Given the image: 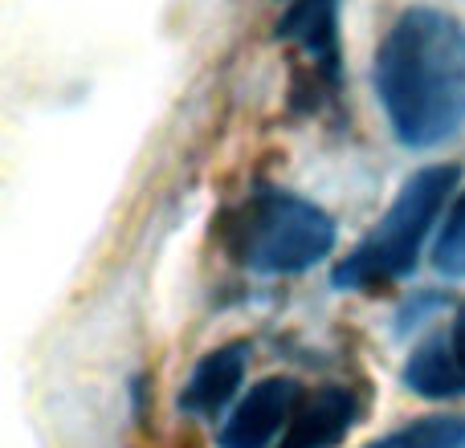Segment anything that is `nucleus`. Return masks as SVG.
<instances>
[{
  "instance_id": "obj_6",
  "label": "nucleus",
  "mask_w": 465,
  "mask_h": 448,
  "mask_svg": "<svg viewBox=\"0 0 465 448\" xmlns=\"http://www.w3.org/2000/svg\"><path fill=\"white\" fill-rule=\"evenodd\" d=\"M404 384L417 395H465V302L441 338H429L404 367Z\"/></svg>"
},
{
  "instance_id": "obj_2",
  "label": "nucleus",
  "mask_w": 465,
  "mask_h": 448,
  "mask_svg": "<svg viewBox=\"0 0 465 448\" xmlns=\"http://www.w3.org/2000/svg\"><path fill=\"white\" fill-rule=\"evenodd\" d=\"M335 248V220L282 188H257L232 220V253L253 273H302Z\"/></svg>"
},
{
  "instance_id": "obj_5",
  "label": "nucleus",
  "mask_w": 465,
  "mask_h": 448,
  "mask_svg": "<svg viewBox=\"0 0 465 448\" xmlns=\"http://www.w3.org/2000/svg\"><path fill=\"white\" fill-rule=\"evenodd\" d=\"M355 412H360L355 392H347V387H319V392L298 400L278 448H335L351 433Z\"/></svg>"
},
{
  "instance_id": "obj_9",
  "label": "nucleus",
  "mask_w": 465,
  "mask_h": 448,
  "mask_svg": "<svg viewBox=\"0 0 465 448\" xmlns=\"http://www.w3.org/2000/svg\"><path fill=\"white\" fill-rule=\"evenodd\" d=\"M368 448H465V420L461 416H429L409 428L380 436Z\"/></svg>"
},
{
  "instance_id": "obj_8",
  "label": "nucleus",
  "mask_w": 465,
  "mask_h": 448,
  "mask_svg": "<svg viewBox=\"0 0 465 448\" xmlns=\"http://www.w3.org/2000/svg\"><path fill=\"white\" fill-rule=\"evenodd\" d=\"M241 379H245V343L217 346L193 367L184 392H180V412L184 416H217L237 395Z\"/></svg>"
},
{
  "instance_id": "obj_10",
  "label": "nucleus",
  "mask_w": 465,
  "mask_h": 448,
  "mask_svg": "<svg viewBox=\"0 0 465 448\" xmlns=\"http://www.w3.org/2000/svg\"><path fill=\"white\" fill-rule=\"evenodd\" d=\"M433 265H437V273H445V278H465V196L453 204L450 220H445L441 237H437Z\"/></svg>"
},
{
  "instance_id": "obj_7",
  "label": "nucleus",
  "mask_w": 465,
  "mask_h": 448,
  "mask_svg": "<svg viewBox=\"0 0 465 448\" xmlns=\"http://www.w3.org/2000/svg\"><path fill=\"white\" fill-rule=\"evenodd\" d=\"M282 41L319 65L322 78L339 73V0H294L282 16Z\"/></svg>"
},
{
  "instance_id": "obj_4",
  "label": "nucleus",
  "mask_w": 465,
  "mask_h": 448,
  "mask_svg": "<svg viewBox=\"0 0 465 448\" xmlns=\"http://www.w3.org/2000/svg\"><path fill=\"white\" fill-rule=\"evenodd\" d=\"M298 400H302V395H298L294 379H282V375L262 379V384L229 412V420L217 433V444L221 448H270L278 436H286Z\"/></svg>"
},
{
  "instance_id": "obj_1",
  "label": "nucleus",
  "mask_w": 465,
  "mask_h": 448,
  "mask_svg": "<svg viewBox=\"0 0 465 448\" xmlns=\"http://www.w3.org/2000/svg\"><path fill=\"white\" fill-rule=\"evenodd\" d=\"M376 94L404 147L450 143L465 127V24L441 8H404L380 37Z\"/></svg>"
},
{
  "instance_id": "obj_3",
  "label": "nucleus",
  "mask_w": 465,
  "mask_h": 448,
  "mask_svg": "<svg viewBox=\"0 0 465 448\" xmlns=\"http://www.w3.org/2000/svg\"><path fill=\"white\" fill-rule=\"evenodd\" d=\"M453 184H458V168H445V163L441 168H420L401 188L392 209L380 217L371 237L335 269V286L339 289H376V286L404 278L417 265L420 240L429 237L441 204L450 200Z\"/></svg>"
}]
</instances>
